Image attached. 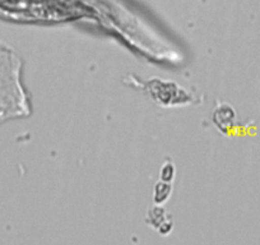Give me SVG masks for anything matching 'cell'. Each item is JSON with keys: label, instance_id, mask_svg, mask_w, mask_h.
<instances>
[{"label": "cell", "instance_id": "obj_1", "mask_svg": "<svg viewBox=\"0 0 260 245\" xmlns=\"http://www.w3.org/2000/svg\"><path fill=\"white\" fill-rule=\"evenodd\" d=\"M31 114L29 95L23 84V64L17 52L0 42V124Z\"/></svg>", "mask_w": 260, "mask_h": 245}, {"label": "cell", "instance_id": "obj_2", "mask_svg": "<svg viewBox=\"0 0 260 245\" xmlns=\"http://www.w3.org/2000/svg\"><path fill=\"white\" fill-rule=\"evenodd\" d=\"M141 88L148 91L153 101L162 106H176L189 104L190 101L189 95L172 82L153 79L147 82Z\"/></svg>", "mask_w": 260, "mask_h": 245}, {"label": "cell", "instance_id": "obj_3", "mask_svg": "<svg viewBox=\"0 0 260 245\" xmlns=\"http://www.w3.org/2000/svg\"><path fill=\"white\" fill-rule=\"evenodd\" d=\"M236 120V112L234 107L227 104H221L216 107L213 112V121L219 131L227 133L229 129L232 128Z\"/></svg>", "mask_w": 260, "mask_h": 245}, {"label": "cell", "instance_id": "obj_4", "mask_svg": "<svg viewBox=\"0 0 260 245\" xmlns=\"http://www.w3.org/2000/svg\"><path fill=\"white\" fill-rule=\"evenodd\" d=\"M172 192V186L171 182L164 181V180H159L158 182L154 187V194L153 199L157 204H164L165 202L169 201L170 196H171Z\"/></svg>", "mask_w": 260, "mask_h": 245}, {"label": "cell", "instance_id": "obj_5", "mask_svg": "<svg viewBox=\"0 0 260 245\" xmlns=\"http://www.w3.org/2000/svg\"><path fill=\"white\" fill-rule=\"evenodd\" d=\"M149 222H151L152 226L154 227H158L166 221V216H165V209L162 207H154L152 208V211L149 212Z\"/></svg>", "mask_w": 260, "mask_h": 245}, {"label": "cell", "instance_id": "obj_6", "mask_svg": "<svg viewBox=\"0 0 260 245\" xmlns=\"http://www.w3.org/2000/svg\"><path fill=\"white\" fill-rule=\"evenodd\" d=\"M175 172L176 171H175L174 164L167 162V164H165L161 169V180H164V181H167V182H171L175 177Z\"/></svg>", "mask_w": 260, "mask_h": 245}]
</instances>
